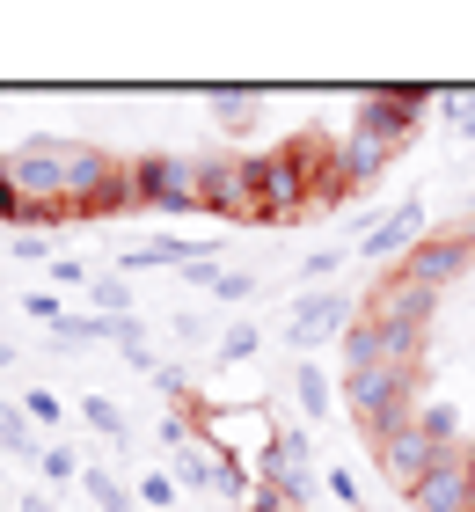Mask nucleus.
<instances>
[{"instance_id":"nucleus-1","label":"nucleus","mask_w":475,"mask_h":512,"mask_svg":"<svg viewBox=\"0 0 475 512\" xmlns=\"http://www.w3.org/2000/svg\"><path fill=\"white\" fill-rule=\"evenodd\" d=\"M0 169H8V183L22 191V205H59V213H81V205L103 191V176L117 169V161L95 154V147H81V139H22Z\"/></svg>"},{"instance_id":"nucleus-2","label":"nucleus","mask_w":475,"mask_h":512,"mask_svg":"<svg viewBox=\"0 0 475 512\" xmlns=\"http://www.w3.org/2000/svg\"><path fill=\"white\" fill-rule=\"evenodd\" d=\"M417 374L424 366H366V374H344V410L373 432L402 425V417H417Z\"/></svg>"},{"instance_id":"nucleus-3","label":"nucleus","mask_w":475,"mask_h":512,"mask_svg":"<svg viewBox=\"0 0 475 512\" xmlns=\"http://www.w3.org/2000/svg\"><path fill=\"white\" fill-rule=\"evenodd\" d=\"M315 169H322V147L315 139H293L285 154L256 161V198H264V220H293L315 205Z\"/></svg>"},{"instance_id":"nucleus-4","label":"nucleus","mask_w":475,"mask_h":512,"mask_svg":"<svg viewBox=\"0 0 475 512\" xmlns=\"http://www.w3.org/2000/svg\"><path fill=\"white\" fill-rule=\"evenodd\" d=\"M417 110H424V88H366V96H359V118H351V139H359V147L395 154L402 139L417 132Z\"/></svg>"},{"instance_id":"nucleus-5","label":"nucleus","mask_w":475,"mask_h":512,"mask_svg":"<svg viewBox=\"0 0 475 512\" xmlns=\"http://www.w3.org/2000/svg\"><path fill=\"white\" fill-rule=\"evenodd\" d=\"M198 183H205V161H183V154L132 161V191H139V205H161V213H190V205L205 213Z\"/></svg>"},{"instance_id":"nucleus-6","label":"nucleus","mask_w":475,"mask_h":512,"mask_svg":"<svg viewBox=\"0 0 475 512\" xmlns=\"http://www.w3.org/2000/svg\"><path fill=\"white\" fill-rule=\"evenodd\" d=\"M432 454H439V447H432V439L417 432V417H402V425L373 432V461H380V476H388V483H395L402 498L417 491V476L432 469Z\"/></svg>"},{"instance_id":"nucleus-7","label":"nucleus","mask_w":475,"mask_h":512,"mask_svg":"<svg viewBox=\"0 0 475 512\" xmlns=\"http://www.w3.org/2000/svg\"><path fill=\"white\" fill-rule=\"evenodd\" d=\"M198 198H205V213H220V220H264V198H256V161H205Z\"/></svg>"},{"instance_id":"nucleus-8","label":"nucleus","mask_w":475,"mask_h":512,"mask_svg":"<svg viewBox=\"0 0 475 512\" xmlns=\"http://www.w3.org/2000/svg\"><path fill=\"white\" fill-rule=\"evenodd\" d=\"M468 271H475V242L468 235H424L410 256H402V278H417V286H432V293L461 286Z\"/></svg>"},{"instance_id":"nucleus-9","label":"nucleus","mask_w":475,"mask_h":512,"mask_svg":"<svg viewBox=\"0 0 475 512\" xmlns=\"http://www.w3.org/2000/svg\"><path fill=\"white\" fill-rule=\"evenodd\" d=\"M410 505L417 512H475V498H468V447H439L432 469L417 476Z\"/></svg>"},{"instance_id":"nucleus-10","label":"nucleus","mask_w":475,"mask_h":512,"mask_svg":"<svg viewBox=\"0 0 475 512\" xmlns=\"http://www.w3.org/2000/svg\"><path fill=\"white\" fill-rule=\"evenodd\" d=\"M432 308H439V293L417 286V278H402V271H388L373 286V300H366V315L373 322H395V330H432Z\"/></svg>"},{"instance_id":"nucleus-11","label":"nucleus","mask_w":475,"mask_h":512,"mask_svg":"<svg viewBox=\"0 0 475 512\" xmlns=\"http://www.w3.org/2000/svg\"><path fill=\"white\" fill-rule=\"evenodd\" d=\"M351 322H359V315H351L344 293H307V300H293V344H300V352H315V344L344 337Z\"/></svg>"},{"instance_id":"nucleus-12","label":"nucleus","mask_w":475,"mask_h":512,"mask_svg":"<svg viewBox=\"0 0 475 512\" xmlns=\"http://www.w3.org/2000/svg\"><path fill=\"white\" fill-rule=\"evenodd\" d=\"M417 242H424V205L410 198V205H395V213L359 242V256H395V249H417Z\"/></svg>"},{"instance_id":"nucleus-13","label":"nucleus","mask_w":475,"mask_h":512,"mask_svg":"<svg viewBox=\"0 0 475 512\" xmlns=\"http://www.w3.org/2000/svg\"><path fill=\"white\" fill-rule=\"evenodd\" d=\"M417 432L432 439V447H468V439H461V417L446 410V403H417Z\"/></svg>"},{"instance_id":"nucleus-14","label":"nucleus","mask_w":475,"mask_h":512,"mask_svg":"<svg viewBox=\"0 0 475 512\" xmlns=\"http://www.w3.org/2000/svg\"><path fill=\"white\" fill-rule=\"evenodd\" d=\"M198 278H205V286L220 293V300H249V293H256V278H249V271H212V264H198Z\"/></svg>"},{"instance_id":"nucleus-15","label":"nucleus","mask_w":475,"mask_h":512,"mask_svg":"<svg viewBox=\"0 0 475 512\" xmlns=\"http://www.w3.org/2000/svg\"><path fill=\"white\" fill-rule=\"evenodd\" d=\"M293 381H300V410H307V417H322V410H329V381H322V366H307V359H300V374H293Z\"/></svg>"},{"instance_id":"nucleus-16","label":"nucleus","mask_w":475,"mask_h":512,"mask_svg":"<svg viewBox=\"0 0 475 512\" xmlns=\"http://www.w3.org/2000/svg\"><path fill=\"white\" fill-rule=\"evenodd\" d=\"M0 447H8V454H30V417L8 410V403H0Z\"/></svg>"},{"instance_id":"nucleus-17","label":"nucleus","mask_w":475,"mask_h":512,"mask_svg":"<svg viewBox=\"0 0 475 512\" xmlns=\"http://www.w3.org/2000/svg\"><path fill=\"white\" fill-rule=\"evenodd\" d=\"M88 425L103 439H125V417H117V403H103V395H88Z\"/></svg>"},{"instance_id":"nucleus-18","label":"nucleus","mask_w":475,"mask_h":512,"mask_svg":"<svg viewBox=\"0 0 475 512\" xmlns=\"http://www.w3.org/2000/svg\"><path fill=\"white\" fill-rule=\"evenodd\" d=\"M212 103H220V118H227V125H249V118H256V96H234V88H220Z\"/></svg>"},{"instance_id":"nucleus-19","label":"nucleus","mask_w":475,"mask_h":512,"mask_svg":"<svg viewBox=\"0 0 475 512\" xmlns=\"http://www.w3.org/2000/svg\"><path fill=\"white\" fill-rule=\"evenodd\" d=\"M81 483H88V491H95V505H103V512H125V491H117V483H110L103 469H88Z\"/></svg>"},{"instance_id":"nucleus-20","label":"nucleus","mask_w":475,"mask_h":512,"mask_svg":"<svg viewBox=\"0 0 475 512\" xmlns=\"http://www.w3.org/2000/svg\"><path fill=\"white\" fill-rule=\"evenodd\" d=\"M249 352H256V330H249V322H242V330H227V337H220V359H227V366H234V359H249Z\"/></svg>"},{"instance_id":"nucleus-21","label":"nucleus","mask_w":475,"mask_h":512,"mask_svg":"<svg viewBox=\"0 0 475 512\" xmlns=\"http://www.w3.org/2000/svg\"><path fill=\"white\" fill-rule=\"evenodd\" d=\"M22 417H30V425H52V417H59V395H22Z\"/></svg>"},{"instance_id":"nucleus-22","label":"nucleus","mask_w":475,"mask_h":512,"mask_svg":"<svg viewBox=\"0 0 475 512\" xmlns=\"http://www.w3.org/2000/svg\"><path fill=\"white\" fill-rule=\"evenodd\" d=\"M44 476H52V483H66V476H81V461L66 454V447H52V454H44Z\"/></svg>"},{"instance_id":"nucleus-23","label":"nucleus","mask_w":475,"mask_h":512,"mask_svg":"<svg viewBox=\"0 0 475 512\" xmlns=\"http://www.w3.org/2000/svg\"><path fill=\"white\" fill-rule=\"evenodd\" d=\"M139 498H147V505H176V483L169 476H147V483H139Z\"/></svg>"},{"instance_id":"nucleus-24","label":"nucleus","mask_w":475,"mask_h":512,"mask_svg":"<svg viewBox=\"0 0 475 512\" xmlns=\"http://www.w3.org/2000/svg\"><path fill=\"white\" fill-rule=\"evenodd\" d=\"M0 220H22V191L8 183V169H0Z\"/></svg>"},{"instance_id":"nucleus-25","label":"nucleus","mask_w":475,"mask_h":512,"mask_svg":"<svg viewBox=\"0 0 475 512\" xmlns=\"http://www.w3.org/2000/svg\"><path fill=\"white\" fill-rule=\"evenodd\" d=\"M337 264H344V249H315V256H307V278H329Z\"/></svg>"},{"instance_id":"nucleus-26","label":"nucleus","mask_w":475,"mask_h":512,"mask_svg":"<svg viewBox=\"0 0 475 512\" xmlns=\"http://www.w3.org/2000/svg\"><path fill=\"white\" fill-rule=\"evenodd\" d=\"M468 498H475V439H468Z\"/></svg>"},{"instance_id":"nucleus-27","label":"nucleus","mask_w":475,"mask_h":512,"mask_svg":"<svg viewBox=\"0 0 475 512\" xmlns=\"http://www.w3.org/2000/svg\"><path fill=\"white\" fill-rule=\"evenodd\" d=\"M22 512H44V505H37V498H30V505H22Z\"/></svg>"},{"instance_id":"nucleus-28","label":"nucleus","mask_w":475,"mask_h":512,"mask_svg":"<svg viewBox=\"0 0 475 512\" xmlns=\"http://www.w3.org/2000/svg\"><path fill=\"white\" fill-rule=\"evenodd\" d=\"M249 512H271V505H249Z\"/></svg>"}]
</instances>
